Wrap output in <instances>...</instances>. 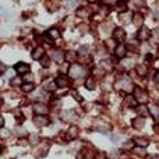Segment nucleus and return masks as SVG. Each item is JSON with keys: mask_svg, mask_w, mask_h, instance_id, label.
<instances>
[{"mask_svg": "<svg viewBox=\"0 0 159 159\" xmlns=\"http://www.w3.org/2000/svg\"><path fill=\"white\" fill-rule=\"evenodd\" d=\"M114 87H116L117 91H124V92H131V91L134 89V85H133L131 80H130L129 77L119 78L116 81V84H114Z\"/></svg>", "mask_w": 159, "mask_h": 159, "instance_id": "f257e3e1", "label": "nucleus"}, {"mask_svg": "<svg viewBox=\"0 0 159 159\" xmlns=\"http://www.w3.org/2000/svg\"><path fill=\"white\" fill-rule=\"evenodd\" d=\"M112 39L116 43H124L127 39V32L123 27H114L112 31Z\"/></svg>", "mask_w": 159, "mask_h": 159, "instance_id": "f03ea898", "label": "nucleus"}, {"mask_svg": "<svg viewBox=\"0 0 159 159\" xmlns=\"http://www.w3.org/2000/svg\"><path fill=\"white\" fill-rule=\"evenodd\" d=\"M151 35H152V31H151L148 27L142 25V27L138 28L137 36H135V38H137L140 42H148V41H151Z\"/></svg>", "mask_w": 159, "mask_h": 159, "instance_id": "7ed1b4c3", "label": "nucleus"}, {"mask_svg": "<svg viewBox=\"0 0 159 159\" xmlns=\"http://www.w3.org/2000/svg\"><path fill=\"white\" fill-rule=\"evenodd\" d=\"M69 75L71 78H80V77H84L85 75V69L82 66L77 63H73L69 69Z\"/></svg>", "mask_w": 159, "mask_h": 159, "instance_id": "20e7f679", "label": "nucleus"}, {"mask_svg": "<svg viewBox=\"0 0 159 159\" xmlns=\"http://www.w3.org/2000/svg\"><path fill=\"white\" fill-rule=\"evenodd\" d=\"M144 21H145V17L141 11H137V13H133V18H131V24L134 27L140 28L144 25Z\"/></svg>", "mask_w": 159, "mask_h": 159, "instance_id": "39448f33", "label": "nucleus"}, {"mask_svg": "<svg viewBox=\"0 0 159 159\" xmlns=\"http://www.w3.org/2000/svg\"><path fill=\"white\" fill-rule=\"evenodd\" d=\"M140 46H141V42H140L137 38L129 39V42L126 43L127 52H133V53H137V52L140 50Z\"/></svg>", "mask_w": 159, "mask_h": 159, "instance_id": "423d86ee", "label": "nucleus"}, {"mask_svg": "<svg viewBox=\"0 0 159 159\" xmlns=\"http://www.w3.org/2000/svg\"><path fill=\"white\" fill-rule=\"evenodd\" d=\"M127 54V48H126V43H117L116 48H114V56L117 59H124Z\"/></svg>", "mask_w": 159, "mask_h": 159, "instance_id": "0eeeda50", "label": "nucleus"}, {"mask_svg": "<svg viewBox=\"0 0 159 159\" xmlns=\"http://www.w3.org/2000/svg\"><path fill=\"white\" fill-rule=\"evenodd\" d=\"M134 98H135V101H140V102H147V99H148V95H147V92H145L142 88H138V87H135L134 89Z\"/></svg>", "mask_w": 159, "mask_h": 159, "instance_id": "6e6552de", "label": "nucleus"}, {"mask_svg": "<svg viewBox=\"0 0 159 159\" xmlns=\"http://www.w3.org/2000/svg\"><path fill=\"white\" fill-rule=\"evenodd\" d=\"M30 70H31L30 64L24 63V62H18V63L14 66V71L17 73V74H28Z\"/></svg>", "mask_w": 159, "mask_h": 159, "instance_id": "1a4fd4ad", "label": "nucleus"}, {"mask_svg": "<svg viewBox=\"0 0 159 159\" xmlns=\"http://www.w3.org/2000/svg\"><path fill=\"white\" fill-rule=\"evenodd\" d=\"M117 18L120 20L123 24H127V22H131V18H133V11H130L129 9L123 10V11L119 13V15H117Z\"/></svg>", "mask_w": 159, "mask_h": 159, "instance_id": "9d476101", "label": "nucleus"}, {"mask_svg": "<svg viewBox=\"0 0 159 159\" xmlns=\"http://www.w3.org/2000/svg\"><path fill=\"white\" fill-rule=\"evenodd\" d=\"M45 54L46 53H45L43 46H35V48L32 49V52H31V57H32L34 60H41Z\"/></svg>", "mask_w": 159, "mask_h": 159, "instance_id": "9b49d317", "label": "nucleus"}, {"mask_svg": "<svg viewBox=\"0 0 159 159\" xmlns=\"http://www.w3.org/2000/svg\"><path fill=\"white\" fill-rule=\"evenodd\" d=\"M50 59L56 63H62V62H64V52L62 49H53L50 53Z\"/></svg>", "mask_w": 159, "mask_h": 159, "instance_id": "f8f14e48", "label": "nucleus"}, {"mask_svg": "<svg viewBox=\"0 0 159 159\" xmlns=\"http://www.w3.org/2000/svg\"><path fill=\"white\" fill-rule=\"evenodd\" d=\"M75 14L81 18H87L89 15H92V11H91V9L88 6H80L77 9V11H75Z\"/></svg>", "mask_w": 159, "mask_h": 159, "instance_id": "ddd939ff", "label": "nucleus"}, {"mask_svg": "<svg viewBox=\"0 0 159 159\" xmlns=\"http://www.w3.org/2000/svg\"><path fill=\"white\" fill-rule=\"evenodd\" d=\"M54 82H56L57 87H60V88L70 87V78L66 77V75H59V77L54 80Z\"/></svg>", "mask_w": 159, "mask_h": 159, "instance_id": "4468645a", "label": "nucleus"}, {"mask_svg": "<svg viewBox=\"0 0 159 159\" xmlns=\"http://www.w3.org/2000/svg\"><path fill=\"white\" fill-rule=\"evenodd\" d=\"M77 57H78V54H77V52H74V50H67L66 53H64V60L71 64L77 62Z\"/></svg>", "mask_w": 159, "mask_h": 159, "instance_id": "2eb2a0df", "label": "nucleus"}, {"mask_svg": "<svg viewBox=\"0 0 159 159\" xmlns=\"http://www.w3.org/2000/svg\"><path fill=\"white\" fill-rule=\"evenodd\" d=\"M34 120H35L36 126H39V127H43V126H48V124H49V119H48V117H45V116H42V114L36 116Z\"/></svg>", "mask_w": 159, "mask_h": 159, "instance_id": "dca6fc26", "label": "nucleus"}, {"mask_svg": "<svg viewBox=\"0 0 159 159\" xmlns=\"http://www.w3.org/2000/svg\"><path fill=\"white\" fill-rule=\"evenodd\" d=\"M34 110L38 114H46L48 113V106L43 105V103H35L34 105Z\"/></svg>", "mask_w": 159, "mask_h": 159, "instance_id": "f3484780", "label": "nucleus"}, {"mask_svg": "<svg viewBox=\"0 0 159 159\" xmlns=\"http://www.w3.org/2000/svg\"><path fill=\"white\" fill-rule=\"evenodd\" d=\"M95 87H96L95 78H93V77H88L87 80H85V88L89 89V91H92V89H95Z\"/></svg>", "mask_w": 159, "mask_h": 159, "instance_id": "a211bd4d", "label": "nucleus"}, {"mask_svg": "<svg viewBox=\"0 0 159 159\" xmlns=\"http://www.w3.org/2000/svg\"><path fill=\"white\" fill-rule=\"evenodd\" d=\"M113 24H110V22H108V24H102V27H101V31H102L103 34H106V35H112V31H113Z\"/></svg>", "mask_w": 159, "mask_h": 159, "instance_id": "6ab92c4d", "label": "nucleus"}, {"mask_svg": "<svg viewBox=\"0 0 159 159\" xmlns=\"http://www.w3.org/2000/svg\"><path fill=\"white\" fill-rule=\"evenodd\" d=\"M39 63H41V66H42V67H45V69H46V67H49V66H50V63H52L50 56H46V54H45V56L39 60Z\"/></svg>", "mask_w": 159, "mask_h": 159, "instance_id": "aec40b11", "label": "nucleus"}, {"mask_svg": "<svg viewBox=\"0 0 159 159\" xmlns=\"http://www.w3.org/2000/svg\"><path fill=\"white\" fill-rule=\"evenodd\" d=\"M56 87H57L56 82L52 81V80H50V81H45V82H43V88H45L46 91H54V89H56Z\"/></svg>", "mask_w": 159, "mask_h": 159, "instance_id": "412c9836", "label": "nucleus"}, {"mask_svg": "<svg viewBox=\"0 0 159 159\" xmlns=\"http://www.w3.org/2000/svg\"><path fill=\"white\" fill-rule=\"evenodd\" d=\"M21 89L24 91V92H32V91L35 89V85H34V82H27V84L21 85Z\"/></svg>", "mask_w": 159, "mask_h": 159, "instance_id": "4be33fe9", "label": "nucleus"}, {"mask_svg": "<svg viewBox=\"0 0 159 159\" xmlns=\"http://www.w3.org/2000/svg\"><path fill=\"white\" fill-rule=\"evenodd\" d=\"M147 71H148L147 64H140V66H137V73H138V75L144 77V75L147 74Z\"/></svg>", "mask_w": 159, "mask_h": 159, "instance_id": "5701e85b", "label": "nucleus"}, {"mask_svg": "<svg viewBox=\"0 0 159 159\" xmlns=\"http://www.w3.org/2000/svg\"><path fill=\"white\" fill-rule=\"evenodd\" d=\"M88 52H89V48H88V46H80V49L77 50V54L78 56H87Z\"/></svg>", "mask_w": 159, "mask_h": 159, "instance_id": "b1692460", "label": "nucleus"}, {"mask_svg": "<svg viewBox=\"0 0 159 159\" xmlns=\"http://www.w3.org/2000/svg\"><path fill=\"white\" fill-rule=\"evenodd\" d=\"M11 85H13V87H20V85H22V78L21 77L11 78Z\"/></svg>", "mask_w": 159, "mask_h": 159, "instance_id": "393cba45", "label": "nucleus"}, {"mask_svg": "<svg viewBox=\"0 0 159 159\" xmlns=\"http://www.w3.org/2000/svg\"><path fill=\"white\" fill-rule=\"evenodd\" d=\"M121 66L124 67V69H131L133 67V60L131 59H129V60H127V59H124V60H121Z\"/></svg>", "mask_w": 159, "mask_h": 159, "instance_id": "a878e982", "label": "nucleus"}, {"mask_svg": "<svg viewBox=\"0 0 159 159\" xmlns=\"http://www.w3.org/2000/svg\"><path fill=\"white\" fill-rule=\"evenodd\" d=\"M126 103L129 106H135V105H137V101H135L134 96H127V98H126Z\"/></svg>", "mask_w": 159, "mask_h": 159, "instance_id": "bb28decb", "label": "nucleus"}, {"mask_svg": "<svg viewBox=\"0 0 159 159\" xmlns=\"http://www.w3.org/2000/svg\"><path fill=\"white\" fill-rule=\"evenodd\" d=\"M144 126V119H135L134 120V127L135 129H141Z\"/></svg>", "mask_w": 159, "mask_h": 159, "instance_id": "cd10ccee", "label": "nucleus"}, {"mask_svg": "<svg viewBox=\"0 0 159 159\" xmlns=\"http://www.w3.org/2000/svg\"><path fill=\"white\" fill-rule=\"evenodd\" d=\"M63 117L66 119L67 121H70V120H71V117H74V113H73L71 110H70V112H63Z\"/></svg>", "mask_w": 159, "mask_h": 159, "instance_id": "c85d7f7f", "label": "nucleus"}, {"mask_svg": "<svg viewBox=\"0 0 159 159\" xmlns=\"http://www.w3.org/2000/svg\"><path fill=\"white\" fill-rule=\"evenodd\" d=\"M135 141H137L138 145H141V147H147V145H148V141H147V140H144V138H137Z\"/></svg>", "mask_w": 159, "mask_h": 159, "instance_id": "c756f323", "label": "nucleus"}, {"mask_svg": "<svg viewBox=\"0 0 159 159\" xmlns=\"http://www.w3.org/2000/svg\"><path fill=\"white\" fill-rule=\"evenodd\" d=\"M137 110H138V113H141V114H147V113H148L147 108H145L144 105H140V106L137 108Z\"/></svg>", "mask_w": 159, "mask_h": 159, "instance_id": "7c9ffc66", "label": "nucleus"}, {"mask_svg": "<svg viewBox=\"0 0 159 159\" xmlns=\"http://www.w3.org/2000/svg\"><path fill=\"white\" fill-rule=\"evenodd\" d=\"M135 3V6L137 7H144L145 6V0H133Z\"/></svg>", "mask_w": 159, "mask_h": 159, "instance_id": "2f4dec72", "label": "nucleus"}, {"mask_svg": "<svg viewBox=\"0 0 159 159\" xmlns=\"http://www.w3.org/2000/svg\"><path fill=\"white\" fill-rule=\"evenodd\" d=\"M134 152L137 153V155H140V156H144V155H145V151L142 149V148H135Z\"/></svg>", "mask_w": 159, "mask_h": 159, "instance_id": "473e14b6", "label": "nucleus"}, {"mask_svg": "<svg viewBox=\"0 0 159 159\" xmlns=\"http://www.w3.org/2000/svg\"><path fill=\"white\" fill-rule=\"evenodd\" d=\"M6 70H7V66H6L4 63H2V62H0V74L6 73Z\"/></svg>", "mask_w": 159, "mask_h": 159, "instance_id": "72a5a7b5", "label": "nucleus"}, {"mask_svg": "<svg viewBox=\"0 0 159 159\" xmlns=\"http://www.w3.org/2000/svg\"><path fill=\"white\" fill-rule=\"evenodd\" d=\"M151 113L153 114V116H159V108H151Z\"/></svg>", "mask_w": 159, "mask_h": 159, "instance_id": "f704fd0d", "label": "nucleus"}, {"mask_svg": "<svg viewBox=\"0 0 159 159\" xmlns=\"http://www.w3.org/2000/svg\"><path fill=\"white\" fill-rule=\"evenodd\" d=\"M75 135H77V129H71L70 130V137H75Z\"/></svg>", "mask_w": 159, "mask_h": 159, "instance_id": "c9c22d12", "label": "nucleus"}, {"mask_svg": "<svg viewBox=\"0 0 159 159\" xmlns=\"http://www.w3.org/2000/svg\"><path fill=\"white\" fill-rule=\"evenodd\" d=\"M121 140H123L121 135H114V137H113V141H116V144H117V141H121Z\"/></svg>", "mask_w": 159, "mask_h": 159, "instance_id": "e433bc0d", "label": "nucleus"}, {"mask_svg": "<svg viewBox=\"0 0 159 159\" xmlns=\"http://www.w3.org/2000/svg\"><path fill=\"white\" fill-rule=\"evenodd\" d=\"M73 95H74L75 96V99H77V101H81V96H80V95H78V92H77V91H73Z\"/></svg>", "mask_w": 159, "mask_h": 159, "instance_id": "4c0bfd02", "label": "nucleus"}, {"mask_svg": "<svg viewBox=\"0 0 159 159\" xmlns=\"http://www.w3.org/2000/svg\"><path fill=\"white\" fill-rule=\"evenodd\" d=\"M155 81H156V82H159V70L156 71V74H155Z\"/></svg>", "mask_w": 159, "mask_h": 159, "instance_id": "58836bf2", "label": "nucleus"}, {"mask_svg": "<svg viewBox=\"0 0 159 159\" xmlns=\"http://www.w3.org/2000/svg\"><path fill=\"white\" fill-rule=\"evenodd\" d=\"M155 20L156 21H159V9H158V11L155 13Z\"/></svg>", "mask_w": 159, "mask_h": 159, "instance_id": "ea45409f", "label": "nucleus"}, {"mask_svg": "<svg viewBox=\"0 0 159 159\" xmlns=\"http://www.w3.org/2000/svg\"><path fill=\"white\" fill-rule=\"evenodd\" d=\"M3 124H4V120H3V117L0 116V127H3Z\"/></svg>", "mask_w": 159, "mask_h": 159, "instance_id": "a19ab883", "label": "nucleus"}, {"mask_svg": "<svg viewBox=\"0 0 159 159\" xmlns=\"http://www.w3.org/2000/svg\"><path fill=\"white\" fill-rule=\"evenodd\" d=\"M117 2H120V3H129L130 0H117Z\"/></svg>", "mask_w": 159, "mask_h": 159, "instance_id": "79ce46f5", "label": "nucleus"}, {"mask_svg": "<svg viewBox=\"0 0 159 159\" xmlns=\"http://www.w3.org/2000/svg\"><path fill=\"white\" fill-rule=\"evenodd\" d=\"M155 131L159 133V124H156V126H155Z\"/></svg>", "mask_w": 159, "mask_h": 159, "instance_id": "37998d69", "label": "nucleus"}, {"mask_svg": "<svg viewBox=\"0 0 159 159\" xmlns=\"http://www.w3.org/2000/svg\"><path fill=\"white\" fill-rule=\"evenodd\" d=\"M151 159H159V156H152Z\"/></svg>", "mask_w": 159, "mask_h": 159, "instance_id": "c03bdc74", "label": "nucleus"}]
</instances>
